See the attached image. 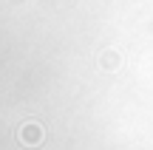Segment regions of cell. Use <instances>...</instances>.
I'll return each mask as SVG.
<instances>
[{"label": "cell", "instance_id": "1", "mask_svg": "<svg viewBox=\"0 0 153 150\" xmlns=\"http://www.w3.org/2000/svg\"><path fill=\"white\" fill-rule=\"evenodd\" d=\"M43 125L40 122H23L20 125V130H17V139H20V145H26V147H37L40 142H43Z\"/></svg>", "mask_w": 153, "mask_h": 150}, {"label": "cell", "instance_id": "2", "mask_svg": "<svg viewBox=\"0 0 153 150\" xmlns=\"http://www.w3.org/2000/svg\"><path fill=\"white\" fill-rule=\"evenodd\" d=\"M99 65H102L105 71H116V68L122 65V57L116 54V51H102V54H99Z\"/></svg>", "mask_w": 153, "mask_h": 150}]
</instances>
